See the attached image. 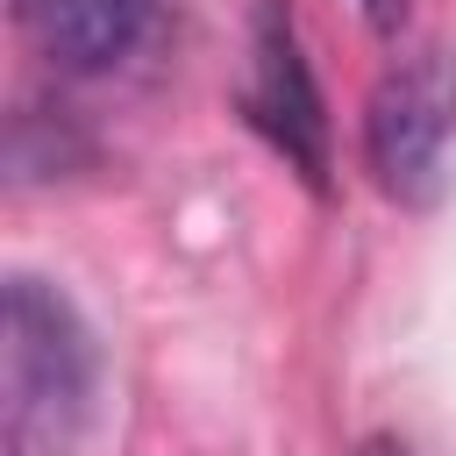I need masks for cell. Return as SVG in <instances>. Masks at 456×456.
<instances>
[{
	"instance_id": "obj_1",
	"label": "cell",
	"mask_w": 456,
	"mask_h": 456,
	"mask_svg": "<svg viewBox=\"0 0 456 456\" xmlns=\"http://www.w3.org/2000/svg\"><path fill=\"white\" fill-rule=\"evenodd\" d=\"M93 413V335L78 306L14 271L0 292V456H71Z\"/></svg>"
},
{
	"instance_id": "obj_2",
	"label": "cell",
	"mask_w": 456,
	"mask_h": 456,
	"mask_svg": "<svg viewBox=\"0 0 456 456\" xmlns=\"http://www.w3.org/2000/svg\"><path fill=\"white\" fill-rule=\"evenodd\" d=\"M449 142H456V57L413 50L378 78L363 107V164L385 200L435 207L449 185Z\"/></svg>"
},
{
	"instance_id": "obj_3",
	"label": "cell",
	"mask_w": 456,
	"mask_h": 456,
	"mask_svg": "<svg viewBox=\"0 0 456 456\" xmlns=\"http://www.w3.org/2000/svg\"><path fill=\"white\" fill-rule=\"evenodd\" d=\"M242 121L314 185L328 192V171H335V142H328V100L314 86V64H306V43H299V21L285 0H264L256 7V28H249V86H242Z\"/></svg>"
},
{
	"instance_id": "obj_4",
	"label": "cell",
	"mask_w": 456,
	"mask_h": 456,
	"mask_svg": "<svg viewBox=\"0 0 456 456\" xmlns=\"http://www.w3.org/2000/svg\"><path fill=\"white\" fill-rule=\"evenodd\" d=\"M14 28L28 50L71 78H100L135 57L150 36V0H14Z\"/></svg>"
},
{
	"instance_id": "obj_5",
	"label": "cell",
	"mask_w": 456,
	"mask_h": 456,
	"mask_svg": "<svg viewBox=\"0 0 456 456\" xmlns=\"http://www.w3.org/2000/svg\"><path fill=\"white\" fill-rule=\"evenodd\" d=\"M399 7H406V0H363V14H370V28H392V21H399Z\"/></svg>"
},
{
	"instance_id": "obj_6",
	"label": "cell",
	"mask_w": 456,
	"mask_h": 456,
	"mask_svg": "<svg viewBox=\"0 0 456 456\" xmlns=\"http://www.w3.org/2000/svg\"><path fill=\"white\" fill-rule=\"evenodd\" d=\"M356 456H406V449H399V442H385V435H378V442H363V449H356Z\"/></svg>"
}]
</instances>
